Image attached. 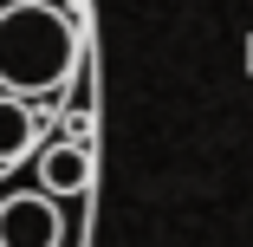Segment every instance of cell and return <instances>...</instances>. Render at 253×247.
I'll return each instance as SVG.
<instances>
[{"label":"cell","instance_id":"obj_1","mask_svg":"<svg viewBox=\"0 0 253 247\" xmlns=\"http://www.w3.org/2000/svg\"><path fill=\"white\" fill-rule=\"evenodd\" d=\"M78 72V26L52 0H7L0 7V91L52 98Z\"/></svg>","mask_w":253,"mask_h":247},{"label":"cell","instance_id":"obj_2","mask_svg":"<svg viewBox=\"0 0 253 247\" xmlns=\"http://www.w3.org/2000/svg\"><path fill=\"white\" fill-rule=\"evenodd\" d=\"M0 247H65V215L45 189L0 202Z\"/></svg>","mask_w":253,"mask_h":247},{"label":"cell","instance_id":"obj_3","mask_svg":"<svg viewBox=\"0 0 253 247\" xmlns=\"http://www.w3.org/2000/svg\"><path fill=\"white\" fill-rule=\"evenodd\" d=\"M33 176H39V189L52 195V202L84 195V189H91V150H84V143H39Z\"/></svg>","mask_w":253,"mask_h":247},{"label":"cell","instance_id":"obj_4","mask_svg":"<svg viewBox=\"0 0 253 247\" xmlns=\"http://www.w3.org/2000/svg\"><path fill=\"white\" fill-rule=\"evenodd\" d=\"M39 124L45 117L26 104V98H0V169L39 156Z\"/></svg>","mask_w":253,"mask_h":247},{"label":"cell","instance_id":"obj_5","mask_svg":"<svg viewBox=\"0 0 253 247\" xmlns=\"http://www.w3.org/2000/svg\"><path fill=\"white\" fill-rule=\"evenodd\" d=\"M247 72H253V39H247Z\"/></svg>","mask_w":253,"mask_h":247}]
</instances>
